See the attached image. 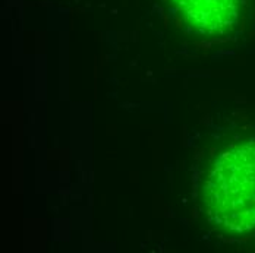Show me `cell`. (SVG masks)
<instances>
[{"mask_svg":"<svg viewBox=\"0 0 255 253\" xmlns=\"http://www.w3.org/2000/svg\"><path fill=\"white\" fill-rule=\"evenodd\" d=\"M205 203L214 226L233 234L255 230V142L222 152L205 183Z\"/></svg>","mask_w":255,"mask_h":253,"instance_id":"obj_1","label":"cell"},{"mask_svg":"<svg viewBox=\"0 0 255 253\" xmlns=\"http://www.w3.org/2000/svg\"><path fill=\"white\" fill-rule=\"evenodd\" d=\"M172 3L183 19L200 32L228 34L238 24L241 0H172Z\"/></svg>","mask_w":255,"mask_h":253,"instance_id":"obj_2","label":"cell"}]
</instances>
